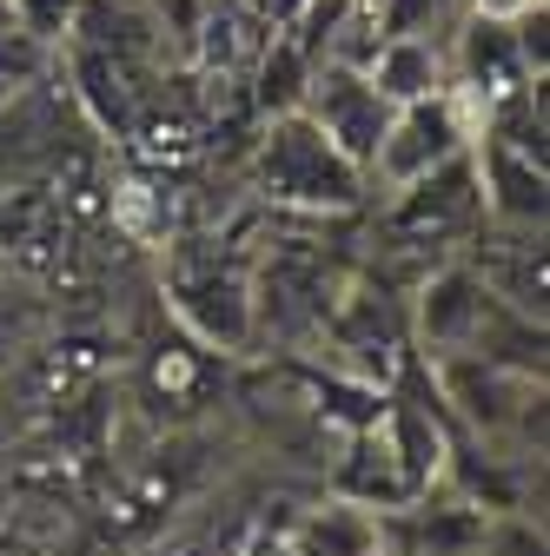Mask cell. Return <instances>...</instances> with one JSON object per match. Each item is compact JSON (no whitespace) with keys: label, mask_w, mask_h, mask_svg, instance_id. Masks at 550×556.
<instances>
[{"label":"cell","mask_w":550,"mask_h":556,"mask_svg":"<svg viewBox=\"0 0 550 556\" xmlns=\"http://www.w3.org/2000/svg\"><path fill=\"white\" fill-rule=\"evenodd\" d=\"M246 179L272 213H299V219H338V213H359L372 199L365 166L338 153L305 113H272L259 126Z\"/></svg>","instance_id":"cell-1"},{"label":"cell","mask_w":550,"mask_h":556,"mask_svg":"<svg viewBox=\"0 0 550 556\" xmlns=\"http://www.w3.org/2000/svg\"><path fill=\"white\" fill-rule=\"evenodd\" d=\"M385 239L404 252H464L471 232L485 226V192H477V166L471 147L445 166H432L425 179H411L398 192H385V213H378Z\"/></svg>","instance_id":"cell-2"},{"label":"cell","mask_w":550,"mask_h":556,"mask_svg":"<svg viewBox=\"0 0 550 556\" xmlns=\"http://www.w3.org/2000/svg\"><path fill=\"white\" fill-rule=\"evenodd\" d=\"M471 139H477V126H471V106H464L458 93L404 100V106H391V119H385V139H378L365 179H372V192H398V186H411V179H425L432 166L458 160Z\"/></svg>","instance_id":"cell-3"},{"label":"cell","mask_w":550,"mask_h":556,"mask_svg":"<svg viewBox=\"0 0 550 556\" xmlns=\"http://www.w3.org/2000/svg\"><path fill=\"white\" fill-rule=\"evenodd\" d=\"M299 113L332 139L346 160L372 166L378 139H385V119H391V100L378 93V80L365 74V66H346V60H318L312 80H305V100Z\"/></svg>","instance_id":"cell-4"},{"label":"cell","mask_w":550,"mask_h":556,"mask_svg":"<svg viewBox=\"0 0 550 556\" xmlns=\"http://www.w3.org/2000/svg\"><path fill=\"white\" fill-rule=\"evenodd\" d=\"M173 305L179 318L213 344V352H246L259 338V312H252V278L233 265H205V271H179L173 278Z\"/></svg>","instance_id":"cell-5"},{"label":"cell","mask_w":550,"mask_h":556,"mask_svg":"<svg viewBox=\"0 0 550 556\" xmlns=\"http://www.w3.org/2000/svg\"><path fill=\"white\" fill-rule=\"evenodd\" d=\"M471 166H477V192H485V219L498 226H543L550 219V166L524 160L498 139H471Z\"/></svg>","instance_id":"cell-6"},{"label":"cell","mask_w":550,"mask_h":556,"mask_svg":"<svg viewBox=\"0 0 550 556\" xmlns=\"http://www.w3.org/2000/svg\"><path fill=\"white\" fill-rule=\"evenodd\" d=\"M66 47H93V53L133 60V66H160V60H166L153 0H80Z\"/></svg>","instance_id":"cell-7"},{"label":"cell","mask_w":550,"mask_h":556,"mask_svg":"<svg viewBox=\"0 0 550 556\" xmlns=\"http://www.w3.org/2000/svg\"><path fill=\"white\" fill-rule=\"evenodd\" d=\"M286 536H292V556H404L391 517L359 510V504H346V497L305 510Z\"/></svg>","instance_id":"cell-8"},{"label":"cell","mask_w":550,"mask_h":556,"mask_svg":"<svg viewBox=\"0 0 550 556\" xmlns=\"http://www.w3.org/2000/svg\"><path fill=\"white\" fill-rule=\"evenodd\" d=\"M458 27V21H451ZM365 74L378 80V93L391 106L404 100H432V93H451V34H398L372 53Z\"/></svg>","instance_id":"cell-9"},{"label":"cell","mask_w":550,"mask_h":556,"mask_svg":"<svg viewBox=\"0 0 550 556\" xmlns=\"http://www.w3.org/2000/svg\"><path fill=\"white\" fill-rule=\"evenodd\" d=\"M305 80H312V60H305V47H299V40L279 27V21H272L265 47H259V60H252V74H246L259 119H272V113H299V100H305Z\"/></svg>","instance_id":"cell-10"},{"label":"cell","mask_w":550,"mask_h":556,"mask_svg":"<svg viewBox=\"0 0 550 556\" xmlns=\"http://www.w3.org/2000/svg\"><path fill=\"white\" fill-rule=\"evenodd\" d=\"M477 556H550L543 510H530V504L485 510V523H477Z\"/></svg>","instance_id":"cell-11"},{"label":"cell","mask_w":550,"mask_h":556,"mask_svg":"<svg viewBox=\"0 0 550 556\" xmlns=\"http://www.w3.org/2000/svg\"><path fill=\"white\" fill-rule=\"evenodd\" d=\"M60 66V47H47V40H34L21 21H0V87H34V80H47Z\"/></svg>","instance_id":"cell-12"},{"label":"cell","mask_w":550,"mask_h":556,"mask_svg":"<svg viewBox=\"0 0 550 556\" xmlns=\"http://www.w3.org/2000/svg\"><path fill=\"white\" fill-rule=\"evenodd\" d=\"M8 14L47 40V47H66V34H74V14H80V0H8Z\"/></svg>","instance_id":"cell-13"},{"label":"cell","mask_w":550,"mask_h":556,"mask_svg":"<svg viewBox=\"0 0 550 556\" xmlns=\"http://www.w3.org/2000/svg\"><path fill=\"white\" fill-rule=\"evenodd\" d=\"M464 8H477V14H524V8H537V0H464Z\"/></svg>","instance_id":"cell-14"},{"label":"cell","mask_w":550,"mask_h":556,"mask_svg":"<svg viewBox=\"0 0 550 556\" xmlns=\"http://www.w3.org/2000/svg\"><path fill=\"white\" fill-rule=\"evenodd\" d=\"M246 556H292V536H252Z\"/></svg>","instance_id":"cell-15"},{"label":"cell","mask_w":550,"mask_h":556,"mask_svg":"<svg viewBox=\"0 0 550 556\" xmlns=\"http://www.w3.org/2000/svg\"><path fill=\"white\" fill-rule=\"evenodd\" d=\"M213 8H259V14H272V21H279V8H286V0H213Z\"/></svg>","instance_id":"cell-16"},{"label":"cell","mask_w":550,"mask_h":556,"mask_svg":"<svg viewBox=\"0 0 550 556\" xmlns=\"http://www.w3.org/2000/svg\"><path fill=\"white\" fill-rule=\"evenodd\" d=\"M8 106H14V87H0V113H8Z\"/></svg>","instance_id":"cell-17"},{"label":"cell","mask_w":550,"mask_h":556,"mask_svg":"<svg viewBox=\"0 0 550 556\" xmlns=\"http://www.w3.org/2000/svg\"><path fill=\"white\" fill-rule=\"evenodd\" d=\"M286 8H292V0H286ZM286 8H279V14H286Z\"/></svg>","instance_id":"cell-18"},{"label":"cell","mask_w":550,"mask_h":556,"mask_svg":"<svg viewBox=\"0 0 550 556\" xmlns=\"http://www.w3.org/2000/svg\"><path fill=\"white\" fill-rule=\"evenodd\" d=\"M464 556H477V549H464Z\"/></svg>","instance_id":"cell-19"}]
</instances>
